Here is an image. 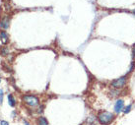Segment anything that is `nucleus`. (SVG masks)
Here are the masks:
<instances>
[{
    "mask_svg": "<svg viewBox=\"0 0 135 125\" xmlns=\"http://www.w3.org/2000/svg\"><path fill=\"white\" fill-rule=\"evenodd\" d=\"M98 119H99V122L102 125H108L114 121V114L108 111H103V112H100V114L98 115Z\"/></svg>",
    "mask_w": 135,
    "mask_h": 125,
    "instance_id": "obj_1",
    "label": "nucleus"
},
{
    "mask_svg": "<svg viewBox=\"0 0 135 125\" xmlns=\"http://www.w3.org/2000/svg\"><path fill=\"white\" fill-rule=\"evenodd\" d=\"M23 101L25 102L26 104L30 106H36L39 104V99L38 97H36L35 96H24L23 97Z\"/></svg>",
    "mask_w": 135,
    "mask_h": 125,
    "instance_id": "obj_2",
    "label": "nucleus"
},
{
    "mask_svg": "<svg viewBox=\"0 0 135 125\" xmlns=\"http://www.w3.org/2000/svg\"><path fill=\"white\" fill-rule=\"evenodd\" d=\"M126 81H127V77L126 76H122V77L113 81L112 82V86L114 87V88H115V89H121V88H123V87L125 86Z\"/></svg>",
    "mask_w": 135,
    "mask_h": 125,
    "instance_id": "obj_3",
    "label": "nucleus"
},
{
    "mask_svg": "<svg viewBox=\"0 0 135 125\" xmlns=\"http://www.w3.org/2000/svg\"><path fill=\"white\" fill-rule=\"evenodd\" d=\"M123 107H124V102L122 101V99H118V101L115 103V104H114L115 113H119V112H121L122 109H123Z\"/></svg>",
    "mask_w": 135,
    "mask_h": 125,
    "instance_id": "obj_4",
    "label": "nucleus"
},
{
    "mask_svg": "<svg viewBox=\"0 0 135 125\" xmlns=\"http://www.w3.org/2000/svg\"><path fill=\"white\" fill-rule=\"evenodd\" d=\"M0 39H1L3 44L8 43V42H9V37H8L6 32H1V33H0Z\"/></svg>",
    "mask_w": 135,
    "mask_h": 125,
    "instance_id": "obj_5",
    "label": "nucleus"
},
{
    "mask_svg": "<svg viewBox=\"0 0 135 125\" xmlns=\"http://www.w3.org/2000/svg\"><path fill=\"white\" fill-rule=\"evenodd\" d=\"M0 26L3 29H7L9 27V19L8 17H4L1 21H0Z\"/></svg>",
    "mask_w": 135,
    "mask_h": 125,
    "instance_id": "obj_6",
    "label": "nucleus"
},
{
    "mask_svg": "<svg viewBox=\"0 0 135 125\" xmlns=\"http://www.w3.org/2000/svg\"><path fill=\"white\" fill-rule=\"evenodd\" d=\"M8 103L10 106H15V99L12 95H8Z\"/></svg>",
    "mask_w": 135,
    "mask_h": 125,
    "instance_id": "obj_7",
    "label": "nucleus"
},
{
    "mask_svg": "<svg viewBox=\"0 0 135 125\" xmlns=\"http://www.w3.org/2000/svg\"><path fill=\"white\" fill-rule=\"evenodd\" d=\"M38 124L39 125H48V122L44 117H40L38 119Z\"/></svg>",
    "mask_w": 135,
    "mask_h": 125,
    "instance_id": "obj_8",
    "label": "nucleus"
},
{
    "mask_svg": "<svg viewBox=\"0 0 135 125\" xmlns=\"http://www.w3.org/2000/svg\"><path fill=\"white\" fill-rule=\"evenodd\" d=\"M95 119H96V118H95L93 115H91V116H90V117L87 119V121H86V122L88 123V125H91V124H93V122L95 121Z\"/></svg>",
    "mask_w": 135,
    "mask_h": 125,
    "instance_id": "obj_9",
    "label": "nucleus"
},
{
    "mask_svg": "<svg viewBox=\"0 0 135 125\" xmlns=\"http://www.w3.org/2000/svg\"><path fill=\"white\" fill-rule=\"evenodd\" d=\"M131 107H132V105H131V104H129L128 106H126V107L124 108L123 112H124V113H128V112H130V110H131Z\"/></svg>",
    "mask_w": 135,
    "mask_h": 125,
    "instance_id": "obj_10",
    "label": "nucleus"
},
{
    "mask_svg": "<svg viewBox=\"0 0 135 125\" xmlns=\"http://www.w3.org/2000/svg\"><path fill=\"white\" fill-rule=\"evenodd\" d=\"M9 52V50L5 47H2V50H1V54L2 55H7V53Z\"/></svg>",
    "mask_w": 135,
    "mask_h": 125,
    "instance_id": "obj_11",
    "label": "nucleus"
},
{
    "mask_svg": "<svg viewBox=\"0 0 135 125\" xmlns=\"http://www.w3.org/2000/svg\"><path fill=\"white\" fill-rule=\"evenodd\" d=\"M3 102V91H0V104H2Z\"/></svg>",
    "mask_w": 135,
    "mask_h": 125,
    "instance_id": "obj_12",
    "label": "nucleus"
},
{
    "mask_svg": "<svg viewBox=\"0 0 135 125\" xmlns=\"http://www.w3.org/2000/svg\"><path fill=\"white\" fill-rule=\"evenodd\" d=\"M0 125H9V123L7 121H4V120H1L0 121Z\"/></svg>",
    "mask_w": 135,
    "mask_h": 125,
    "instance_id": "obj_13",
    "label": "nucleus"
},
{
    "mask_svg": "<svg viewBox=\"0 0 135 125\" xmlns=\"http://www.w3.org/2000/svg\"><path fill=\"white\" fill-rule=\"evenodd\" d=\"M24 122H25V124H26V125H30V124H29L27 121H25V120H24Z\"/></svg>",
    "mask_w": 135,
    "mask_h": 125,
    "instance_id": "obj_14",
    "label": "nucleus"
},
{
    "mask_svg": "<svg viewBox=\"0 0 135 125\" xmlns=\"http://www.w3.org/2000/svg\"><path fill=\"white\" fill-rule=\"evenodd\" d=\"M134 13H135V11H134Z\"/></svg>",
    "mask_w": 135,
    "mask_h": 125,
    "instance_id": "obj_15",
    "label": "nucleus"
}]
</instances>
